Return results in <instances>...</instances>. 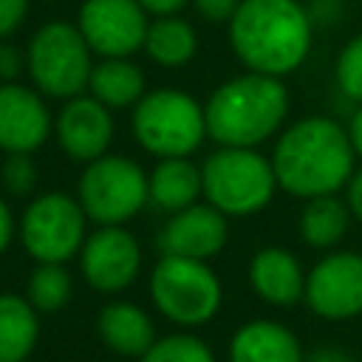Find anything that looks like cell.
Masks as SVG:
<instances>
[{
    "mask_svg": "<svg viewBox=\"0 0 362 362\" xmlns=\"http://www.w3.org/2000/svg\"><path fill=\"white\" fill-rule=\"evenodd\" d=\"M356 153L351 147L348 127L328 116H305L277 133L272 150V167L277 187L294 198L334 195L345 189Z\"/></svg>",
    "mask_w": 362,
    "mask_h": 362,
    "instance_id": "cell-1",
    "label": "cell"
},
{
    "mask_svg": "<svg viewBox=\"0 0 362 362\" xmlns=\"http://www.w3.org/2000/svg\"><path fill=\"white\" fill-rule=\"evenodd\" d=\"M226 25L235 57L255 74L283 79L311 51L314 23L300 0H240Z\"/></svg>",
    "mask_w": 362,
    "mask_h": 362,
    "instance_id": "cell-2",
    "label": "cell"
},
{
    "mask_svg": "<svg viewBox=\"0 0 362 362\" xmlns=\"http://www.w3.org/2000/svg\"><path fill=\"white\" fill-rule=\"evenodd\" d=\"M204 113L206 133L218 147H257L280 133L288 113V90L277 76L246 71L218 85Z\"/></svg>",
    "mask_w": 362,
    "mask_h": 362,
    "instance_id": "cell-3",
    "label": "cell"
},
{
    "mask_svg": "<svg viewBox=\"0 0 362 362\" xmlns=\"http://www.w3.org/2000/svg\"><path fill=\"white\" fill-rule=\"evenodd\" d=\"M130 130L156 158H189L209 136L204 105L178 88L147 90L133 107Z\"/></svg>",
    "mask_w": 362,
    "mask_h": 362,
    "instance_id": "cell-4",
    "label": "cell"
},
{
    "mask_svg": "<svg viewBox=\"0 0 362 362\" xmlns=\"http://www.w3.org/2000/svg\"><path fill=\"white\" fill-rule=\"evenodd\" d=\"M201 184L206 204L226 218H246L272 201L277 175L272 158L260 156L257 147H218L201 164Z\"/></svg>",
    "mask_w": 362,
    "mask_h": 362,
    "instance_id": "cell-5",
    "label": "cell"
},
{
    "mask_svg": "<svg viewBox=\"0 0 362 362\" xmlns=\"http://www.w3.org/2000/svg\"><path fill=\"white\" fill-rule=\"evenodd\" d=\"M25 71L42 96L65 102L88 90L93 51L76 23L48 20L25 45Z\"/></svg>",
    "mask_w": 362,
    "mask_h": 362,
    "instance_id": "cell-6",
    "label": "cell"
},
{
    "mask_svg": "<svg viewBox=\"0 0 362 362\" xmlns=\"http://www.w3.org/2000/svg\"><path fill=\"white\" fill-rule=\"evenodd\" d=\"M150 297L170 322L195 328L221 311L223 286L206 260L161 255L150 272Z\"/></svg>",
    "mask_w": 362,
    "mask_h": 362,
    "instance_id": "cell-7",
    "label": "cell"
},
{
    "mask_svg": "<svg viewBox=\"0 0 362 362\" xmlns=\"http://www.w3.org/2000/svg\"><path fill=\"white\" fill-rule=\"evenodd\" d=\"M76 198L88 221L96 226H124L150 201L147 173L133 158L105 153L102 158L85 164Z\"/></svg>",
    "mask_w": 362,
    "mask_h": 362,
    "instance_id": "cell-8",
    "label": "cell"
},
{
    "mask_svg": "<svg viewBox=\"0 0 362 362\" xmlns=\"http://www.w3.org/2000/svg\"><path fill=\"white\" fill-rule=\"evenodd\" d=\"M17 238L37 263H68L88 238V215L76 195L42 192L28 201L17 221Z\"/></svg>",
    "mask_w": 362,
    "mask_h": 362,
    "instance_id": "cell-9",
    "label": "cell"
},
{
    "mask_svg": "<svg viewBox=\"0 0 362 362\" xmlns=\"http://www.w3.org/2000/svg\"><path fill=\"white\" fill-rule=\"evenodd\" d=\"M147 17L139 0H82L76 28L93 57H133L144 48Z\"/></svg>",
    "mask_w": 362,
    "mask_h": 362,
    "instance_id": "cell-10",
    "label": "cell"
},
{
    "mask_svg": "<svg viewBox=\"0 0 362 362\" xmlns=\"http://www.w3.org/2000/svg\"><path fill=\"white\" fill-rule=\"evenodd\" d=\"M79 269L93 291L119 294L141 272V246L124 226H96L79 249Z\"/></svg>",
    "mask_w": 362,
    "mask_h": 362,
    "instance_id": "cell-11",
    "label": "cell"
},
{
    "mask_svg": "<svg viewBox=\"0 0 362 362\" xmlns=\"http://www.w3.org/2000/svg\"><path fill=\"white\" fill-rule=\"evenodd\" d=\"M305 305L322 320H351L362 314V255L328 252L305 274Z\"/></svg>",
    "mask_w": 362,
    "mask_h": 362,
    "instance_id": "cell-12",
    "label": "cell"
},
{
    "mask_svg": "<svg viewBox=\"0 0 362 362\" xmlns=\"http://www.w3.org/2000/svg\"><path fill=\"white\" fill-rule=\"evenodd\" d=\"M54 133H57L62 153L71 161L90 164L107 153L116 124H113L110 107H105L90 93H79L62 102L54 119Z\"/></svg>",
    "mask_w": 362,
    "mask_h": 362,
    "instance_id": "cell-13",
    "label": "cell"
},
{
    "mask_svg": "<svg viewBox=\"0 0 362 362\" xmlns=\"http://www.w3.org/2000/svg\"><path fill=\"white\" fill-rule=\"evenodd\" d=\"M54 133V116L37 88L20 82L0 85V150L37 153Z\"/></svg>",
    "mask_w": 362,
    "mask_h": 362,
    "instance_id": "cell-14",
    "label": "cell"
},
{
    "mask_svg": "<svg viewBox=\"0 0 362 362\" xmlns=\"http://www.w3.org/2000/svg\"><path fill=\"white\" fill-rule=\"evenodd\" d=\"M229 238V223L221 209L212 204H189L178 212H173L158 235L161 255H178L192 260H209L215 257Z\"/></svg>",
    "mask_w": 362,
    "mask_h": 362,
    "instance_id": "cell-15",
    "label": "cell"
},
{
    "mask_svg": "<svg viewBox=\"0 0 362 362\" xmlns=\"http://www.w3.org/2000/svg\"><path fill=\"white\" fill-rule=\"evenodd\" d=\"M249 283L255 294L272 305H294L305 294V272L300 260L280 246H266L249 260Z\"/></svg>",
    "mask_w": 362,
    "mask_h": 362,
    "instance_id": "cell-16",
    "label": "cell"
},
{
    "mask_svg": "<svg viewBox=\"0 0 362 362\" xmlns=\"http://www.w3.org/2000/svg\"><path fill=\"white\" fill-rule=\"evenodd\" d=\"M229 362H305V351L283 322L249 320L229 339Z\"/></svg>",
    "mask_w": 362,
    "mask_h": 362,
    "instance_id": "cell-17",
    "label": "cell"
},
{
    "mask_svg": "<svg viewBox=\"0 0 362 362\" xmlns=\"http://www.w3.org/2000/svg\"><path fill=\"white\" fill-rule=\"evenodd\" d=\"M96 331L113 354L127 359H141L150 351V345L158 339L150 314L127 300L107 303L96 317Z\"/></svg>",
    "mask_w": 362,
    "mask_h": 362,
    "instance_id": "cell-18",
    "label": "cell"
},
{
    "mask_svg": "<svg viewBox=\"0 0 362 362\" xmlns=\"http://www.w3.org/2000/svg\"><path fill=\"white\" fill-rule=\"evenodd\" d=\"M88 93L110 110L136 107V102L147 93L144 71L130 57H99L88 79Z\"/></svg>",
    "mask_w": 362,
    "mask_h": 362,
    "instance_id": "cell-19",
    "label": "cell"
},
{
    "mask_svg": "<svg viewBox=\"0 0 362 362\" xmlns=\"http://www.w3.org/2000/svg\"><path fill=\"white\" fill-rule=\"evenodd\" d=\"M147 187L150 204L173 215L204 195L201 167L192 164V158H158V164L147 175Z\"/></svg>",
    "mask_w": 362,
    "mask_h": 362,
    "instance_id": "cell-20",
    "label": "cell"
},
{
    "mask_svg": "<svg viewBox=\"0 0 362 362\" xmlns=\"http://www.w3.org/2000/svg\"><path fill=\"white\" fill-rule=\"evenodd\" d=\"M40 339V314L20 297L0 291V362H25Z\"/></svg>",
    "mask_w": 362,
    "mask_h": 362,
    "instance_id": "cell-21",
    "label": "cell"
},
{
    "mask_svg": "<svg viewBox=\"0 0 362 362\" xmlns=\"http://www.w3.org/2000/svg\"><path fill=\"white\" fill-rule=\"evenodd\" d=\"M147 57L161 68H181L187 65L198 51V34L189 20L178 14L153 17L144 37Z\"/></svg>",
    "mask_w": 362,
    "mask_h": 362,
    "instance_id": "cell-22",
    "label": "cell"
},
{
    "mask_svg": "<svg viewBox=\"0 0 362 362\" xmlns=\"http://www.w3.org/2000/svg\"><path fill=\"white\" fill-rule=\"evenodd\" d=\"M351 223V209L345 198L334 195H317L303 204L300 212V238L314 249H334Z\"/></svg>",
    "mask_w": 362,
    "mask_h": 362,
    "instance_id": "cell-23",
    "label": "cell"
},
{
    "mask_svg": "<svg viewBox=\"0 0 362 362\" xmlns=\"http://www.w3.org/2000/svg\"><path fill=\"white\" fill-rule=\"evenodd\" d=\"M74 294V277L65 263H37L25 280V300L37 308V314H54L68 305Z\"/></svg>",
    "mask_w": 362,
    "mask_h": 362,
    "instance_id": "cell-24",
    "label": "cell"
},
{
    "mask_svg": "<svg viewBox=\"0 0 362 362\" xmlns=\"http://www.w3.org/2000/svg\"><path fill=\"white\" fill-rule=\"evenodd\" d=\"M139 362H215V354L195 334H170L156 339Z\"/></svg>",
    "mask_w": 362,
    "mask_h": 362,
    "instance_id": "cell-25",
    "label": "cell"
},
{
    "mask_svg": "<svg viewBox=\"0 0 362 362\" xmlns=\"http://www.w3.org/2000/svg\"><path fill=\"white\" fill-rule=\"evenodd\" d=\"M334 76H337V88L348 99L362 105V34H356L342 45L334 65Z\"/></svg>",
    "mask_w": 362,
    "mask_h": 362,
    "instance_id": "cell-26",
    "label": "cell"
},
{
    "mask_svg": "<svg viewBox=\"0 0 362 362\" xmlns=\"http://www.w3.org/2000/svg\"><path fill=\"white\" fill-rule=\"evenodd\" d=\"M37 178H40V170L31 158V153H8L3 167H0V181H3V189L23 198V195H31L34 187H37Z\"/></svg>",
    "mask_w": 362,
    "mask_h": 362,
    "instance_id": "cell-27",
    "label": "cell"
},
{
    "mask_svg": "<svg viewBox=\"0 0 362 362\" xmlns=\"http://www.w3.org/2000/svg\"><path fill=\"white\" fill-rule=\"evenodd\" d=\"M31 0H0V40H8L28 17Z\"/></svg>",
    "mask_w": 362,
    "mask_h": 362,
    "instance_id": "cell-28",
    "label": "cell"
},
{
    "mask_svg": "<svg viewBox=\"0 0 362 362\" xmlns=\"http://www.w3.org/2000/svg\"><path fill=\"white\" fill-rule=\"evenodd\" d=\"M189 3L198 11V17L206 23H229L240 6V0H189Z\"/></svg>",
    "mask_w": 362,
    "mask_h": 362,
    "instance_id": "cell-29",
    "label": "cell"
},
{
    "mask_svg": "<svg viewBox=\"0 0 362 362\" xmlns=\"http://www.w3.org/2000/svg\"><path fill=\"white\" fill-rule=\"evenodd\" d=\"M25 68V51L14 48L8 40H0V85L14 82Z\"/></svg>",
    "mask_w": 362,
    "mask_h": 362,
    "instance_id": "cell-30",
    "label": "cell"
},
{
    "mask_svg": "<svg viewBox=\"0 0 362 362\" xmlns=\"http://www.w3.org/2000/svg\"><path fill=\"white\" fill-rule=\"evenodd\" d=\"M305 8H308V17L314 25L337 23L342 17V0H311Z\"/></svg>",
    "mask_w": 362,
    "mask_h": 362,
    "instance_id": "cell-31",
    "label": "cell"
},
{
    "mask_svg": "<svg viewBox=\"0 0 362 362\" xmlns=\"http://www.w3.org/2000/svg\"><path fill=\"white\" fill-rule=\"evenodd\" d=\"M345 204L351 209V218L362 223V167H356L345 184Z\"/></svg>",
    "mask_w": 362,
    "mask_h": 362,
    "instance_id": "cell-32",
    "label": "cell"
},
{
    "mask_svg": "<svg viewBox=\"0 0 362 362\" xmlns=\"http://www.w3.org/2000/svg\"><path fill=\"white\" fill-rule=\"evenodd\" d=\"M17 238V221L11 206L6 204V198H0V255L11 246V240Z\"/></svg>",
    "mask_w": 362,
    "mask_h": 362,
    "instance_id": "cell-33",
    "label": "cell"
},
{
    "mask_svg": "<svg viewBox=\"0 0 362 362\" xmlns=\"http://www.w3.org/2000/svg\"><path fill=\"white\" fill-rule=\"evenodd\" d=\"M141 8L153 17H164V14H178L189 0H139Z\"/></svg>",
    "mask_w": 362,
    "mask_h": 362,
    "instance_id": "cell-34",
    "label": "cell"
},
{
    "mask_svg": "<svg viewBox=\"0 0 362 362\" xmlns=\"http://www.w3.org/2000/svg\"><path fill=\"white\" fill-rule=\"evenodd\" d=\"M305 362H354V359L342 348H337V345H322V348H314L305 356Z\"/></svg>",
    "mask_w": 362,
    "mask_h": 362,
    "instance_id": "cell-35",
    "label": "cell"
},
{
    "mask_svg": "<svg viewBox=\"0 0 362 362\" xmlns=\"http://www.w3.org/2000/svg\"><path fill=\"white\" fill-rule=\"evenodd\" d=\"M348 136H351V147H354L356 158H362V105H356V110L351 113Z\"/></svg>",
    "mask_w": 362,
    "mask_h": 362,
    "instance_id": "cell-36",
    "label": "cell"
}]
</instances>
